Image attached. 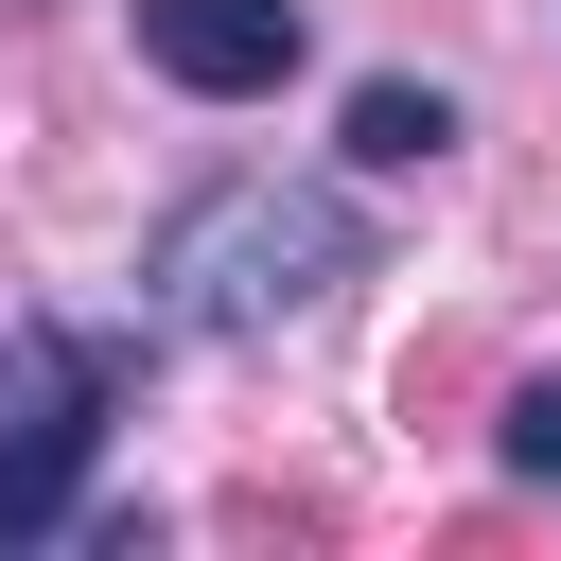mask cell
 Returning <instances> with one entry per match:
<instances>
[{
  "label": "cell",
  "instance_id": "cell-1",
  "mask_svg": "<svg viewBox=\"0 0 561 561\" xmlns=\"http://www.w3.org/2000/svg\"><path fill=\"white\" fill-rule=\"evenodd\" d=\"M333 280H368V228H351V193H298V175H210L140 245V316H175V333H280Z\"/></svg>",
  "mask_w": 561,
  "mask_h": 561
},
{
  "label": "cell",
  "instance_id": "cell-2",
  "mask_svg": "<svg viewBox=\"0 0 561 561\" xmlns=\"http://www.w3.org/2000/svg\"><path fill=\"white\" fill-rule=\"evenodd\" d=\"M105 403H123V333H53V316L0 333V543L70 526V491L105 456Z\"/></svg>",
  "mask_w": 561,
  "mask_h": 561
},
{
  "label": "cell",
  "instance_id": "cell-3",
  "mask_svg": "<svg viewBox=\"0 0 561 561\" xmlns=\"http://www.w3.org/2000/svg\"><path fill=\"white\" fill-rule=\"evenodd\" d=\"M298 53H316V18H298V0H140V70H158V88H193V105H263Z\"/></svg>",
  "mask_w": 561,
  "mask_h": 561
},
{
  "label": "cell",
  "instance_id": "cell-4",
  "mask_svg": "<svg viewBox=\"0 0 561 561\" xmlns=\"http://www.w3.org/2000/svg\"><path fill=\"white\" fill-rule=\"evenodd\" d=\"M438 140H456V105H438V88H403V70H386V88H351V175H421Z\"/></svg>",
  "mask_w": 561,
  "mask_h": 561
},
{
  "label": "cell",
  "instance_id": "cell-5",
  "mask_svg": "<svg viewBox=\"0 0 561 561\" xmlns=\"http://www.w3.org/2000/svg\"><path fill=\"white\" fill-rule=\"evenodd\" d=\"M508 473H561V386H508Z\"/></svg>",
  "mask_w": 561,
  "mask_h": 561
}]
</instances>
